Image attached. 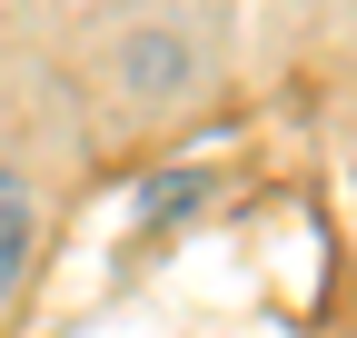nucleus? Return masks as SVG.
<instances>
[{
  "label": "nucleus",
  "instance_id": "1",
  "mask_svg": "<svg viewBox=\"0 0 357 338\" xmlns=\"http://www.w3.org/2000/svg\"><path fill=\"white\" fill-rule=\"evenodd\" d=\"M20 239H30V209H20V189L0 179V279L20 269Z\"/></svg>",
  "mask_w": 357,
  "mask_h": 338
}]
</instances>
